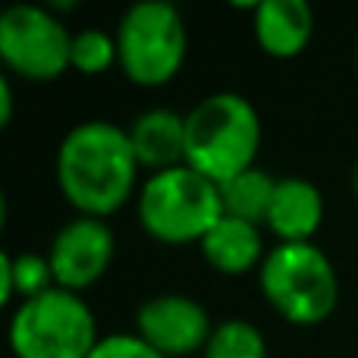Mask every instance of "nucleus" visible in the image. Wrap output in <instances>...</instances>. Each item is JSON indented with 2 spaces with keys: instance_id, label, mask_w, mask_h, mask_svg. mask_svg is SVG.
<instances>
[{
  "instance_id": "nucleus-1",
  "label": "nucleus",
  "mask_w": 358,
  "mask_h": 358,
  "mask_svg": "<svg viewBox=\"0 0 358 358\" xmlns=\"http://www.w3.org/2000/svg\"><path fill=\"white\" fill-rule=\"evenodd\" d=\"M138 157L129 129L113 120H85L57 148V182L76 210L107 217L132 195Z\"/></svg>"
},
{
  "instance_id": "nucleus-2",
  "label": "nucleus",
  "mask_w": 358,
  "mask_h": 358,
  "mask_svg": "<svg viewBox=\"0 0 358 358\" xmlns=\"http://www.w3.org/2000/svg\"><path fill=\"white\" fill-rule=\"evenodd\" d=\"M261 117L239 92H214L185 110V164L214 182L255 167Z\"/></svg>"
},
{
  "instance_id": "nucleus-3",
  "label": "nucleus",
  "mask_w": 358,
  "mask_h": 358,
  "mask_svg": "<svg viewBox=\"0 0 358 358\" xmlns=\"http://www.w3.org/2000/svg\"><path fill=\"white\" fill-rule=\"evenodd\" d=\"M98 340L92 305L66 286L22 299L10 315V346L16 358H88Z\"/></svg>"
},
{
  "instance_id": "nucleus-4",
  "label": "nucleus",
  "mask_w": 358,
  "mask_h": 358,
  "mask_svg": "<svg viewBox=\"0 0 358 358\" xmlns=\"http://www.w3.org/2000/svg\"><path fill=\"white\" fill-rule=\"evenodd\" d=\"M264 299L292 324H317L340 302L334 261L315 242H280L258 271Z\"/></svg>"
},
{
  "instance_id": "nucleus-5",
  "label": "nucleus",
  "mask_w": 358,
  "mask_h": 358,
  "mask_svg": "<svg viewBox=\"0 0 358 358\" xmlns=\"http://www.w3.org/2000/svg\"><path fill=\"white\" fill-rule=\"evenodd\" d=\"M220 217V182L189 164L157 170L138 189V220L161 242H201Z\"/></svg>"
},
{
  "instance_id": "nucleus-6",
  "label": "nucleus",
  "mask_w": 358,
  "mask_h": 358,
  "mask_svg": "<svg viewBox=\"0 0 358 358\" xmlns=\"http://www.w3.org/2000/svg\"><path fill=\"white\" fill-rule=\"evenodd\" d=\"M120 66L138 85H164L179 73L189 48L185 19L170 0H136L117 22Z\"/></svg>"
},
{
  "instance_id": "nucleus-7",
  "label": "nucleus",
  "mask_w": 358,
  "mask_h": 358,
  "mask_svg": "<svg viewBox=\"0 0 358 358\" xmlns=\"http://www.w3.org/2000/svg\"><path fill=\"white\" fill-rule=\"evenodd\" d=\"M0 57L25 79H57L66 66H73V31L54 6L31 0L10 3L0 13Z\"/></svg>"
},
{
  "instance_id": "nucleus-8",
  "label": "nucleus",
  "mask_w": 358,
  "mask_h": 358,
  "mask_svg": "<svg viewBox=\"0 0 358 358\" xmlns=\"http://www.w3.org/2000/svg\"><path fill=\"white\" fill-rule=\"evenodd\" d=\"M113 252H117V236L107 227L104 217L79 214L54 233L48 261L54 267L57 286L79 292L104 277L113 261Z\"/></svg>"
},
{
  "instance_id": "nucleus-9",
  "label": "nucleus",
  "mask_w": 358,
  "mask_h": 358,
  "mask_svg": "<svg viewBox=\"0 0 358 358\" xmlns=\"http://www.w3.org/2000/svg\"><path fill=\"white\" fill-rule=\"evenodd\" d=\"M136 327L142 340H148L167 358H179L204 349L214 324L198 299L185 292H157L136 308Z\"/></svg>"
},
{
  "instance_id": "nucleus-10",
  "label": "nucleus",
  "mask_w": 358,
  "mask_h": 358,
  "mask_svg": "<svg viewBox=\"0 0 358 358\" xmlns=\"http://www.w3.org/2000/svg\"><path fill=\"white\" fill-rule=\"evenodd\" d=\"M126 129L138 164L151 167V173L185 164V113L173 107H148Z\"/></svg>"
},
{
  "instance_id": "nucleus-11",
  "label": "nucleus",
  "mask_w": 358,
  "mask_h": 358,
  "mask_svg": "<svg viewBox=\"0 0 358 358\" xmlns=\"http://www.w3.org/2000/svg\"><path fill=\"white\" fill-rule=\"evenodd\" d=\"M324 220V195L305 176H280L273 189L267 227L280 242H311Z\"/></svg>"
},
{
  "instance_id": "nucleus-12",
  "label": "nucleus",
  "mask_w": 358,
  "mask_h": 358,
  "mask_svg": "<svg viewBox=\"0 0 358 358\" xmlns=\"http://www.w3.org/2000/svg\"><path fill=\"white\" fill-rule=\"evenodd\" d=\"M315 31V10L308 0H258L255 38L271 57H296Z\"/></svg>"
},
{
  "instance_id": "nucleus-13",
  "label": "nucleus",
  "mask_w": 358,
  "mask_h": 358,
  "mask_svg": "<svg viewBox=\"0 0 358 358\" xmlns=\"http://www.w3.org/2000/svg\"><path fill=\"white\" fill-rule=\"evenodd\" d=\"M201 252L210 261V267H217L220 273H245L267 255L258 223L229 214H223L208 229V236L201 239Z\"/></svg>"
},
{
  "instance_id": "nucleus-14",
  "label": "nucleus",
  "mask_w": 358,
  "mask_h": 358,
  "mask_svg": "<svg viewBox=\"0 0 358 358\" xmlns=\"http://www.w3.org/2000/svg\"><path fill=\"white\" fill-rule=\"evenodd\" d=\"M273 189H277V176L267 173L264 167L242 170V173L229 176L227 182H220L223 214L239 217V220L248 223H267Z\"/></svg>"
},
{
  "instance_id": "nucleus-15",
  "label": "nucleus",
  "mask_w": 358,
  "mask_h": 358,
  "mask_svg": "<svg viewBox=\"0 0 358 358\" xmlns=\"http://www.w3.org/2000/svg\"><path fill=\"white\" fill-rule=\"evenodd\" d=\"M57 286L54 280V267H50L48 255L38 252H10L3 248L0 252V299L6 305L13 302V296L31 299L38 292Z\"/></svg>"
},
{
  "instance_id": "nucleus-16",
  "label": "nucleus",
  "mask_w": 358,
  "mask_h": 358,
  "mask_svg": "<svg viewBox=\"0 0 358 358\" xmlns=\"http://www.w3.org/2000/svg\"><path fill=\"white\" fill-rule=\"evenodd\" d=\"M201 358H267V340L245 317H227L214 324Z\"/></svg>"
},
{
  "instance_id": "nucleus-17",
  "label": "nucleus",
  "mask_w": 358,
  "mask_h": 358,
  "mask_svg": "<svg viewBox=\"0 0 358 358\" xmlns=\"http://www.w3.org/2000/svg\"><path fill=\"white\" fill-rule=\"evenodd\" d=\"M113 60H120L117 35H110L104 29H94V25L73 31V57H69V63L79 73H101Z\"/></svg>"
},
{
  "instance_id": "nucleus-18",
  "label": "nucleus",
  "mask_w": 358,
  "mask_h": 358,
  "mask_svg": "<svg viewBox=\"0 0 358 358\" xmlns=\"http://www.w3.org/2000/svg\"><path fill=\"white\" fill-rule=\"evenodd\" d=\"M88 358H167L138 334H104Z\"/></svg>"
},
{
  "instance_id": "nucleus-19",
  "label": "nucleus",
  "mask_w": 358,
  "mask_h": 358,
  "mask_svg": "<svg viewBox=\"0 0 358 358\" xmlns=\"http://www.w3.org/2000/svg\"><path fill=\"white\" fill-rule=\"evenodd\" d=\"M13 85H10V76H0V123H10L13 120Z\"/></svg>"
},
{
  "instance_id": "nucleus-20",
  "label": "nucleus",
  "mask_w": 358,
  "mask_h": 358,
  "mask_svg": "<svg viewBox=\"0 0 358 358\" xmlns=\"http://www.w3.org/2000/svg\"><path fill=\"white\" fill-rule=\"evenodd\" d=\"M352 189H355V195H358V161H355V170H352Z\"/></svg>"
},
{
  "instance_id": "nucleus-21",
  "label": "nucleus",
  "mask_w": 358,
  "mask_h": 358,
  "mask_svg": "<svg viewBox=\"0 0 358 358\" xmlns=\"http://www.w3.org/2000/svg\"><path fill=\"white\" fill-rule=\"evenodd\" d=\"M355 66H358V44H355Z\"/></svg>"
}]
</instances>
